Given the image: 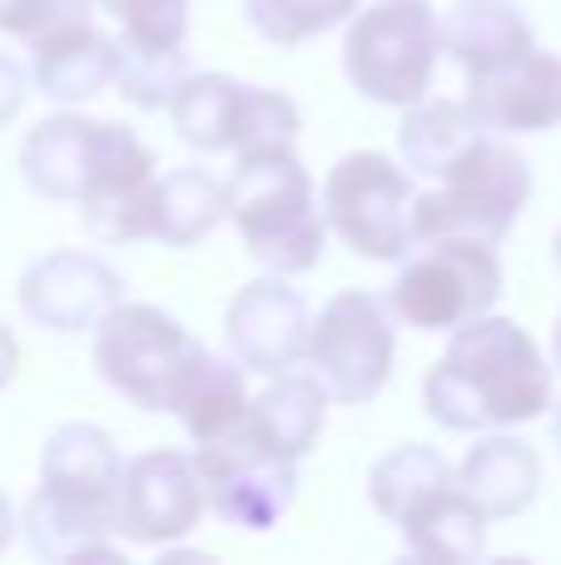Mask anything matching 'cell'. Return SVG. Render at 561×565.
Wrapping results in <instances>:
<instances>
[{"label": "cell", "instance_id": "obj_1", "mask_svg": "<svg viewBox=\"0 0 561 565\" xmlns=\"http://www.w3.org/2000/svg\"><path fill=\"white\" fill-rule=\"evenodd\" d=\"M423 407L443 431L522 427L552 407V367L527 328L483 312L453 328L443 358L427 367Z\"/></svg>", "mask_w": 561, "mask_h": 565}, {"label": "cell", "instance_id": "obj_2", "mask_svg": "<svg viewBox=\"0 0 561 565\" xmlns=\"http://www.w3.org/2000/svg\"><path fill=\"white\" fill-rule=\"evenodd\" d=\"M224 218L239 228V244L268 274H308L328 244L324 204L294 145L239 149L234 174L224 179Z\"/></svg>", "mask_w": 561, "mask_h": 565}, {"label": "cell", "instance_id": "obj_3", "mask_svg": "<svg viewBox=\"0 0 561 565\" xmlns=\"http://www.w3.org/2000/svg\"><path fill=\"white\" fill-rule=\"evenodd\" d=\"M532 199V164L493 129L473 139L453 164L437 174V189L413 199V244L417 238H487L502 244Z\"/></svg>", "mask_w": 561, "mask_h": 565}, {"label": "cell", "instance_id": "obj_4", "mask_svg": "<svg viewBox=\"0 0 561 565\" xmlns=\"http://www.w3.org/2000/svg\"><path fill=\"white\" fill-rule=\"evenodd\" d=\"M398 264L388 308L417 332H453L502 302V258L487 238H417Z\"/></svg>", "mask_w": 561, "mask_h": 565}, {"label": "cell", "instance_id": "obj_5", "mask_svg": "<svg viewBox=\"0 0 561 565\" xmlns=\"http://www.w3.org/2000/svg\"><path fill=\"white\" fill-rule=\"evenodd\" d=\"M437 10L427 0H373L348 15L343 75L373 105L407 109L437 70Z\"/></svg>", "mask_w": 561, "mask_h": 565}, {"label": "cell", "instance_id": "obj_6", "mask_svg": "<svg viewBox=\"0 0 561 565\" xmlns=\"http://www.w3.org/2000/svg\"><path fill=\"white\" fill-rule=\"evenodd\" d=\"M95 358L99 377L129 397L139 412H169L184 372L194 367V358L204 352V342L174 318V312L155 308V302H125L105 308V318L95 322Z\"/></svg>", "mask_w": 561, "mask_h": 565}, {"label": "cell", "instance_id": "obj_7", "mask_svg": "<svg viewBox=\"0 0 561 565\" xmlns=\"http://www.w3.org/2000/svg\"><path fill=\"white\" fill-rule=\"evenodd\" d=\"M413 174L383 149H353L324 179V224L358 258L398 264L413 248Z\"/></svg>", "mask_w": 561, "mask_h": 565}, {"label": "cell", "instance_id": "obj_8", "mask_svg": "<svg viewBox=\"0 0 561 565\" xmlns=\"http://www.w3.org/2000/svg\"><path fill=\"white\" fill-rule=\"evenodd\" d=\"M169 125L184 139L189 149H204V154H219V149H258V145H294L298 129H304V115L298 105L284 95V89L268 85H244L234 75H194L189 70L179 79L174 99H169Z\"/></svg>", "mask_w": 561, "mask_h": 565}, {"label": "cell", "instance_id": "obj_9", "mask_svg": "<svg viewBox=\"0 0 561 565\" xmlns=\"http://www.w3.org/2000/svg\"><path fill=\"white\" fill-rule=\"evenodd\" d=\"M393 358L398 332L388 322V308L383 298L363 288L334 292L324 312L308 322L304 362L314 367L328 402H338V407H368L393 377Z\"/></svg>", "mask_w": 561, "mask_h": 565}, {"label": "cell", "instance_id": "obj_10", "mask_svg": "<svg viewBox=\"0 0 561 565\" xmlns=\"http://www.w3.org/2000/svg\"><path fill=\"white\" fill-rule=\"evenodd\" d=\"M204 501L224 526L234 531H274L294 511L298 497V461L268 457L239 422L234 431L214 441H199L194 451Z\"/></svg>", "mask_w": 561, "mask_h": 565}, {"label": "cell", "instance_id": "obj_11", "mask_svg": "<svg viewBox=\"0 0 561 565\" xmlns=\"http://www.w3.org/2000/svg\"><path fill=\"white\" fill-rule=\"evenodd\" d=\"M155 184H159L155 149L129 125H119V119H99L85 194L75 199L80 224H85L99 244H139V238H155Z\"/></svg>", "mask_w": 561, "mask_h": 565}, {"label": "cell", "instance_id": "obj_12", "mask_svg": "<svg viewBox=\"0 0 561 565\" xmlns=\"http://www.w3.org/2000/svg\"><path fill=\"white\" fill-rule=\"evenodd\" d=\"M204 481L189 451L155 447L125 461L115 531L139 546H174L204 521Z\"/></svg>", "mask_w": 561, "mask_h": 565}, {"label": "cell", "instance_id": "obj_13", "mask_svg": "<svg viewBox=\"0 0 561 565\" xmlns=\"http://www.w3.org/2000/svg\"><path fill=\"white\" fill-rule=\"evenodd\" d=\"M119 477H125V457H119L115 437L95 422H60L40 447V497L55 501L60 511L89 521V526L115 536V511H119Z\"/></svg>", "mask_w": 561, "mask_h": 565}, {"label": "cell", "instance_id": "obj_14", "mask_svg": "<svg viewBox=\"0 0 561 565\" xmlns=\"http://www.w3.org/2000/svg\"><path fill=\"white\" fill-rule=\"evenodd\" d=\"M308 302L284 274H264L234 292L224 312V338H229V358L244 372H278L298 367L308 348Z\"/></svg>", "mask_w": 561, "mask_h": 565}, {"label": "cell", "instance_id": "obj_15", "mask_svg": "<svg viewBox=\"0 0 561 565\" xmlns=\"http://www.w3.org/2000/svg\"><path fill=\"white\" fill-rule=\"evenodd\" d=\"M125 298V278L85 248H50L20 274V312L45 332H85Z\"/></svg>", "mask_w": 561, "mask_h": 565}, {"label": "cell", "instance_id": "obj_16", "mask_svg": "<svg viewBox=\"0 0 561 565\" xmlns=\"http://www.w3.org/2000/svg\"><path fill=\"white\" fill-rule=\"evenodd\" d=\"M95 0L65 6L35 40H30V85L55 105H85L89 95L115 85L119 45L89 15Z\"/></svg>", "mask_w": 561, "mask_h": 565}, {"label": "cell", "instance_id": "obj_17", "mask_svg": "<svg viewBox=\"0 0 561 565\" xmlns=\"http://www.w3.org/2000/svg\"><path fill=\"white\" fill-rule=\"evenodd\" d=\"M467 109L493 135H547L561 125V55L532 45L512 65L467 79Z\"/></svg>", "mask_w": 561, "mask_h": 565}, {"label": "cell", "instance_id": "obj_18", "mask_svg": "<svg viewBox=\"0 0 561 565\" xmlns=\"http://www.w3.org/2000/svg\"><path fill=\"white\" fill-rule=\"evenodd\" d=\"M437 45L467 79H477L527 55L537 45V35L517 0H457L437 20Z\"/></svg>", "mask_w": 561, "mask_h": 565}, {"label": "cell", "instance_id": "obj_19", "mask_svg": "<svg viewBox=\"0 0 561 565\" xmlns=\"http://www.w3.org/2000/svg\"><path fill=\"white\" fill-rule=\"evenodd\" d=\"M328 422V392L314 372H278L258 397H248L244 431L284 461H304L318 447Z\"/></svg>", "mask_w": 561, "mask_h": 565}, {"label": "cell", "instance_id": "obj_20", "mask_svg": "<svg viewBox=\"0 0 561 565\" xmlns=\"http://www.w3.org/2000/svg\"><path fill=\"white\" fill-rule=\"evenodd\" d=\"M457 487L487 511V521H512L542 491V457L522 437H507V427L483 431L457 467Z\"/></svg>", "mask_w": 561, "mask_h": 565}, {"label": "cell", "instance_id": "obj_21", "mask_svg": "<svg viewBox=\"0 0 561 565\" xmlns=\"http://www.w3.org/2000/svg\"><path fill=\"white\" fill-rule=\"evenodd\" d=\"M393 526L403 531L407 556H417L427 565H467L487 551V511L457 481H447V487L427 491L423 501H413Z\"/></svg>", "mask_w": 561, "mask_h": 565}, {"label": "cell", "instance_id": "obj_22", "mask_svg": "<svg viewBox=\"0 0 561 565\" xmlns=\"http://www.w3.org/2000/svg\"><path fill=\"white\" fill-rule=\"evenodd\" d=\"M95 125L89 115H50L20 145V174L40 199L75 204L85 194L89 159H95Z\"/></svg>", "mask_w": 561, "mask_h": 565}, {"label": "cell", "instance_id": "obj_23", "mask_svg": "<svg viewBox=\"0 0 561 565\" xmlns=\"http://www.w3.org/2000/svg\"><path fill=\"white\" fill-rule=\"evenodd\" d=\"M169 412L184 422V431L194 437V447L199 441L224 437V431H234L239 422H244V412H248L244 367H239L234 358H219V352L204 348L194 358V367L184 372V382H179Z\"/></svg>", "mask_w": 561, "mask_h": 565}, {"label": "cell", "instance_id": "obj_24", "mask_svg": "<svg viewBox=\"0 0 561 565\" xmlns=\"http://www.w3.org/2000/svg\"><path fill=\"white\" fill-rule=\"evenodd\" d=\"M477 135H483V125H477V115L467 109V99H427L423 95L403 109L398 154H403L407 174L437 179Z\"/></svg>", "mask_w": 561, "mask_h": 565}, {"label": "cell", "instance_id": "obj_25", "mask_svg": "<svg viewBox=\"0 0 561 565\" xmlns=\"http://www.w3.org/2000/svg\"><path fill=\"white\" fill-rule=\"evenodd\" d=\"M224 224V179L204 164H179L155 184V238L165 248H194Z\"/></svg>", "mask_w": 561, "mask_h": 565}, {"label": "cell", "instance_id": "obj_26", "mask_svg": "<svg viewBox=\"0 0 561 565\" xmlns=\"http://www.w3.org/2000/svg\"><path fill=\"white\" fill-rule=\"evenodd\" d=\"M447 481H457V471L443 451L427 447V441H403V447H393L388 457L373 461V471H368V501H373L378 516L398 521L413 501H423L427 491L447 487Z\"/></svg>", "mask_w": 561, "mask_h": 565}, {"label": "cell", "instance_id": "obj_27", "mask_svg": "<svg viewBox=\"0 0 561 565\" xmlns=\"http://www.w3.org/2000/svg\"><path fill=\"white\" fill-rule=\"evenodd\" d=\"M119 20V55H174L189 45V0H95Z\"/></svg>", "mask_w": 561, "mask_h": 565}, {"label": "cell", "instance_id": "obj_28", "mask_svg": "<svg viewBox=\"0 0 561 565\" xmlns=\"http://www.w3.org/2000/svg\"><path fill=\"white\" fill-rule=\"evenodd\" d=\"M20 531H25L30 551H35L40 561H115L109 531L60 511L55 501H45L40 491L25 501V511H20Z\"/></svg>", "mask_w": 561, "mask_h": 565}, {"label": "cell", "instance_id": "obj_29", "mask_svg": "<svg viewBox=\"0 0 561 565\" xmlns=\"http://www.w3.org/2000/svg\"><path fill=\"white\" fill-rule=\"evenodd\" d=\"M363 6V0H239V10H244L248 30H254L258 40H268V45H304V40L324 35V30L343 25L353 10Z\"/></svg>", "mask_w": 561, "mask_h": 565}, {"label": "cell", "instance_id": "obj_30", "mask_svg": "<svg viewBox=\"0 0 561 565\" xmlns=\"http://www.w3.org/2000/svg\"><path fill=\"white\" fill-rule=\"evenodd\" d=\"M189 75V50H174V55H119L115 65V89L129 99L135 109H165L174 99L179 79Z\"/></svg>", "mask_w": 561, "mask_h": 565}, {"label": "cell", "instance_id": "obj_31", "mask_svg": "<svg viewBox=\"0 0 561 565\" xmlns=\"http://www.w3.org/2000/svg\"><path fill=\"white\" fill-rule=\"evenodd\" d=\"M65 6H75V0H0V35L25 40L30 45Z\"/></svg>", "mask_w": 561, "mask_h": 565}, {"label": "cell", "instance_id": "obj_32", "mask_svg": "<svg viewBox=\"0 0 561 565\" xmlns=\"http://www.w3.org/2000/svg\"><path fill=\"white\" fill-rule=\"evenodd\" d=\"M25 99H30V75H25V65H20V60H10L6 50H0V129H6L10 119L25 109Z\"/></svg>", "mask_w": 561, "mask_h": 565}, {"label": "cell", "instance_id": "obj_33", "mask_svg": "<svg viewBox=\"0 0 561 565\" xmlns=\"http://www.w3.org/2000/svg\"><path fill=\"white\" fill-rule=\"evenodd\" d=\"M15 367H20V348H15V332L0 322V392L10 387V377H15Z\"/></svg>", "mask_w": 561, "mask_h": 565}, {"label": "cell", "instance_id": "obj_34", "mask_svg": "<svg viewBox=\"0 0 561 565\" xmlns=\"http://www.w3.org/2000/svg\"><path fill=\"white\" fill-rule=\"evenodd\" d=\"M15 531H20V516H15V507H10V497L0 491V551L15 541Z\"/></svg>", "mask_w": 561, "mask_h": 565}, {"label": "cell", "instance_id": "obj_35", "mask_svg": "<svg viewBox=\"0 0 561 565\" xmlns=\"http://www.w3.org/2000/svg\"><path fill=\"white\" fill-rule=\"evenodd\" d=\"M552 362L561 367V312H557V322H552Z\"/></svg>", "mask_w": 561, "mask_h": 565}, {"label": "cell", "instance_id": "obj_36", "mask_svg": "<svg viewBox=\"0 0 561 565\" xmlns=\"http://www.w3.org/2000/svg\"><path fill=\"white\" fill-rule=\"evenodd\" d=\"M547 412H552V441L561 447V402H552V407H547Z\"/></svg>", "mask_w": 561, "mask_h": 565}, {"label": "cell", "instance_id": "obj_37", "mask_svg": "<svg viewBox=\"0 0 561 565\" xmlns=\"http://www.w3.org/2000/svg\"><path fill=\"white\" fill-rule=\"evenodd\" d=\"M552 258H557V268H561V228H557V238H552Z\"/></svg>", "mask_w": 561, "mask_h": 565}]
</instances>
